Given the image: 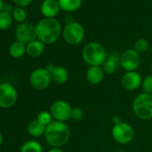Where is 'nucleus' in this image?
Masks as SVG:
<instances>
[{
	"label": "nucleus",
	"instance_id": "19",
	"mask_svg": "<svg viewBox=\"0 0 152 152\" xmlns=\"http://www.w3.org/2000/svg\"><path fill=\"white\" fill-rule=\"evenodd\" d=\"M46 126L40 124L37 119L32 120L28 125V132L33 137H40L45 134Z\"/></svg>",
	"mask_w": 152,
	"mask_h": 152
},
{
	"label": "nucleus",
	"instance_id": "4",
	"mask_svg": "<svg viewBox=\"0 0 152 152\" xmlns=\"http://www.w3.org/2000/svg\"><path fill=\"white\" fill-rule=\"evenodd\" d=\"M132 111L135 116L140 120L152 119V95L148 93L138 94L132 101Z\"/></svg>",
	"mask_w": 152,
	"mask_h": 152
},
{
	"label": "nucleus",
	"instance_id": "12",
	"mask_svg": "<svg viewBox=\"0 0 152 152\" xmlns=\"http://www.w3.org/2000/svg\"><path fill=\"white\" fill-rule=\"evenodd\" d=\"M142 79L141 75L137 71L125 72L122 76L121 84L124 90L134 91L141 86Z\"/></svg>",
	"mask_w": 152,
	"mask_h": 152
},
{
	"label": "nucleus",
	"instance_id": "14",
	"mask_svg": "<svg viewBox=\"0 0 152 152\" xmlns=\"http://www.w3.org/2000/svg\"><path fill=\"white\" fill-rule=\"evenodd\" d=\"M120 58L121 55L117 53H111L107 55L104 64L101 66L105 74L111 75L115 72V71L120 66Z\"/></svg>",
	"mask_w": 152,
	"mask_h": 152
},
{
	"label": "nucleus",
	"instance_id": "1",
	"mask_svg": "<svg viewBox=\"0 0 152 152\" xmlns=\"http://www.w3.org/2000/svg\"><path fill=\"white\" fill-rule=\"evenodd\" d=\"M45 139L53 148H61L67 144L71 137V129L66 123L53 121L46 127Z\"/></svg>",
	"mask_w": 152,
	"mask_h": 152
},
{
	"label": "nucleus",
	"instance_id": "31",
	"mask_svg": "<svg viewBox=\"0 0 152 152\" xmlns=\"http://www.w3.org/2000/svg\"><path fill=\"white\" fill-rule=\"evenodd\" d=\"M112 120H113L114 124H118V123H121V122H122L121 117H120L119 115H114V116H113V118H112Z\"/></svg>",
	"mask_w": 152,
	"mask_h": 152
},
{
	"label": "nucleus",
	"instance_id": "5",
	"mask_svg": "<svg viewBox=\"0 0 152 152\" xmlns=\"http://www.w3.org/2000/svg\"><path fill=\"white\" fill-rule=\"evenodd\" d=\"M62 35L66 43L72 46H77L83 41L85 30L81 23L72 22L65 24L62 31Z\"/></svg>",
	"mask_w": 152,
	"mask_h": 152
},
{
	"label": "nucleus",
	"instance_id": "35",
	"mask_svg": "<svg viewBox=\"0 0 152 152\" xmlns=\"http://www.w3.org/2000/svg\"><path fill=\"white\" fill-rule=\"evenodd\" d=\"M151 71H152V62H151Z\"/></svg>",
	"mask_w": 152,
	"mask_h": 152
},
{
	"label": "nucleus",
	"instance_id": "33",
	"mask_svg": "<svg viewBox=\"0 0 152 152\" xmlns=\"http://www.w3.org/2000/svg\"><path fill=\"white\" fill-rule=\"evenodd\" d=\"M4 5L5 3L3 2V0H0V12L3 11V8H4Z\"/></svg>",
	"mask_w": 152,
	"mask_h": 152
},
{
	"label": "nucleus",
	"instance_id": "29",
	"mask_svg": "<svg viewBox=\"0 0 152 152\" xmlns=\"http://www.w3.org/2000/svg\"><path fill=\"white\" fill-rule=\"evenodd\" d=\"M14 9H15V8H13V7H12V5H11V4H9V3H6V4L4 5L3 11L7 12V13H10V14H11V12L13 13Z\"/></svg>",
	"mask_w": 152,
	"mask_h": 152
},
{
	"label": "nucleus",
	"instance_id": "24",
	"mask_svg": "<svg viewBox=\"0 0 152 152\" xmlns=\"http://www.w3.org/2000/svg\"><path fill=\"white\" fill-rule=\"evenodd\" d=\"M12 16H13V19H15L16 22L22 23H24V21L27 18V12L25 11L24 8L16 7H15L12 13Z\"/></svg>",
	"mask_w": 152,
	"mask_h": 152
},
{
	"label": "nucleus",
	"instance_id": "13",
	"mask_svg": "<svg viewBox=\"0 0 152 152\" xmlns=\"http://www.w3.org/2000/svg\"><path fill=\"white\" fill-rule=\"evenodd\" d=\"M60 10L58 0H43L40 6V12L45 18H55Z\"/></svg>",
	"mask_w": 152,
	"mask_h": 152
},
{
	"label": "nucleus",
	"instance_id": "17",
	"mask_svg": "<svg viewBox=\"0 0 152 152\" xmlns=\"http://www.w3.org/2000/svg\"><path fill=\"white\" fill-rule=\"evenodd\" d=\"M45 50V44L39 39H35L26 45V53L31 58L40 56Z\"/></svg>",
	"mask_w": 152,
	"mask_h": 152
},
{
	"label": "nucleus",
	"instance_id": "9",
	"mask_svg": "<svg viewBox=\"0 0 152 152\" xmlns=\"http://www.w3.org/2000/svg\"><path fill=\"white\" fill-rule=\"evenodd\" d=\"M140 55L134 49L129 48L123 52L120 58V66L125 72L136 71L140 65Z\"/></svg>",
	"mask_w": 152,
	"mask_h": 152
},
{
	"label": "nucleus",
	"instance_id": "16",
	"mask_svg": "<svg viewBox=\"0 0 152 152\" xmlns=\"http://www.w3.org/2000/svg\"><path fill=\"white\" fill-rule=\"evenodd\" d=\"M50 75L52 81L56 84H64L68 81L69 72L66 68L61 65L54 66V68L50 71Z\"/></svg>",
	"mask_w": 152,
	"mask_h": 152
},
{
	"label": "nucleus",
	"instance_id": "30",
	"mask_svg": "<svg viewBox=\"0 0 152 152\" xmlns=\"http://www.w3.org/2000/svg\"><path fill=\"white\" fill-rule=\"evenodd\" d=\"M64 22H66V24H67V23H70L74 22V21H73V15H72L70 13H69V14H67V15L64 16Z\"/></svg>",
	"mask_w": 152,
	"mask_h": 152
},
{
	"label": "nucleus",
	"instance_id": "20",
	"mask_svg": "<svg viewBox=\"0 0 152 152\" xmlns=\"http://www.w3.org/2000/svg\"><path fill=\"white\" fill-rule=\"evenodd\" d=\"M9 53L14 58H21L26 53L25 44L16 40L13 42L9 48Z\"/></svg>",
	"mask_w": 152,
	"mask_h": 152
},
{
	"label": "nucleus",
	"instance_id": "32",
	"mask_svg": "<svg viewBox=\"0 0 152 152\" xmlns=\"http://www.w3.org/2000/svg\"><path fill=\"white\" fill-rule=\"evenodd\" d=\"M48 152H64L61 148H53L48 150Z\"/></svg>",
	"mask_w": 152,
	"mask_h": 152
},
{
	"label": "nucleus",
	"instance_id": "6",
	"mask_svg": "<svg viewBox=\"0 0 152 152\" xmlns=\"http://www.w3.org/2000/svg\"><path fill=\"white\" fill-rule=\"evenodd\" d=\"M111 134L115 142L126 145L132 141L134 138V130L131 124L122 121L121 123L114 124Z\"/></svg>",
	"mask_w": 152,
	"mask_h": 152
},
{
	"label": "nucleus",
	"instance_id": "11",
	"mask_svg": "<svg viewBox=\"0 0 152 152\" xmlns=\"http://www.w3.org/2000/svg\"><path fill=\"white\" fill-rule=\"evenodd\" d=\"M17 92L13 85L8 83L0 84V107L8 108L15 104Z\"/></svg>",
	"mask_w": 152,
	"mask_h": 152
},
{
	"label": "nucleus",
	"instance_id": "7",
	"mask_svg": "<svg viewBox=\"0 0 152 152\" xmlns=\"http://www.w3.org/2000/svg\"><path fill=\"white\" fill-rule=\"evenodd\" d=\"M49 112L55 121L65 123L71 119L72 107L69 102L64 99H57L51 104Z\"/></svg>",
	"mask_w": 152,
	"mask_h": 152
},
{
	"label": "nucleus",
	"instance_id": "3",
	"mask_svg": "<svg viewBox=\"0 0 152 152\" xmlns=\"http://www.w3.org/2000/svg\"><path fill=\"white\" fill-rule=\"evenodd\" d=\"M107 56L105 48L99 42H89L82 50V57L89 66H102Z\"/></svg>",
	"mask_w": 152,
	"mask_h": 152
},
{
	"label": "nucleus",
	"instance_id": "22",
	"mask_svg": "<svg viewBox=\"0 0 152 152\" xmlns=\"http://www.w3.org/2000/svg\"><path fill=\"white\" fill-rule=\"evenodd\" d=\"M13 22V16L10 13L1 11L0 12V30L7 31L8 30Z\"/></svg>",
	"mask_w": 152,
	"mask_h": 152
},
{
	"label": "nucleus",
	"instance_id": "18",
	"mask_svg": "<svg viewBox=\"0 0 152 152\" xmlns=\"http://www.w3.org/2000/svg\"><path fill=\"white\" fill-rule=\"evenodd\" d=\"M60 8L64 12H74L77 11L83 3V0H58Z\"/></svg>",
	"mask_w": 152,
	"mask_h": 152
},
{
	"label": "nucleus",
	"instance_id": "2",
	"mask_svg": "<svg viewBox=\"0 0 152 152\" xmlns=\"http://www.w3.org/2000/svg\"><path fill=\"white\" fill-rule=\"evenodd\" d=\"M37 39L44 44L55 43L62 34L60 23L55 18H44L36 25Z\"/></svg>",
	"mask_w": 152,
	"mask_h": 152
},
{
	"label": "nucleus",
	"instance_id": "15",
	"mask_svg": "<svg viewBox=\"0 0 152 152\" xmlns=\"http://www.w3.org/2000/svg\"><path fill=\"white\" fill-rule=\"evenodd\" d=\"M105 72L101 66H89L86 72V80L93 85L99 84L104 79Z\"/></svg>",
	"mask_w": 152,
	"mask_h": 152
},
{
	"label": "nucleus",
	"instance_id": "26",
	"mask_svg": "<svg viewBox=\"0 0 152 152\" xmlns=\"http://www.w3.org/2000/svg\"><path fill=\"white\" fill-rule=\"evenodd\" d=\"M36 119L40 124H42L43 125H45L46 127L53 122V117H52L50 112H48V111H42V112H40L38 115V116H37Z\"/></svg>",
	"mask_w": 152,
	"mask_h": 152
},
{
	"label": "nucleus",
	"instance_id": "8",
	"mask_svg": "<svg viewBox=\"0 0 152 152\" xmlns=\"http://www.w3.org/2000/svg\"><path fill=\"white\" fill-rule=\"evenodd\" d=\"M51 75L50 72L48 71V69L45 67L38 68L34 70L31 76H30V83L31 85L38 90V91H42L47 89L51 83Z\"/></svg>",
	"mask_w": 152,
	"mask_h": 152
},
{
	"label": "nucleus",
	"instance_id": "25",
	"mask_svg": "<svg viewBox=\"0 0 152 152\" xmlns=\"http://www.w3.org/2000/svg\"><path fill=\"white\" fill-rule=\"evenodd\" d=\"M140 88L142 89L144 93L152 95V74L147 75L146 77L142 79Z\"/></svg>",
	"mask_w": 152,
	"mask_h": 152
},
{
	"label": "nucleus",
	"instance_id": "28",
	"mask_svg": "<svg viewBox=\"0 0 152 152\" xmlns=\"http://www.w3.org/2000/svg\"><path fill=\"white\" fill-rule=\"evenodd\" d=\"M13 1L16 5V7L24 8V7H28L29 5H31L32 0H13Z\"/></svg>",
	"mask_w": 152,
	"mask_h": 152
},
{
	"label": "nucleus",
	"instance_id": "21",
	"mask_svg": "<svg viewBox=\"0 0 152 152\" xmlns=\"http://www.w3.org/2000/svg\"><path fill=\"white\" fill-rule=\"evenodd\" d=\"M21 152H43L42 146L36 140H28L22 145Z\"/></svg>",
	"mask_w": 152,
	"mask_h": 152
},
{
	"label": "nucleus",
	"instance_id": "34",
	"mask_svg": "<svg viewBox=\"0 0 152 152\" xmlns=\"http://www.w3.org/2000/svg\"><path fill=\"white\" fill-rule=\"evenodd\" d=\"M2 143H3V136H2L1 132H0V146L2 145Z\"/></svg>",
	"mask_w": 152,
	"mask_h": 152
},
{
	"label": "nucleus",
	"instance_id": "23",
	"mask_svg": "<svg viewBox=\"0 0 152 152\" xmlns=\"http://www.w3.org/2000/svg\"><path fill=\"white\" fill-rule=\"evenodd\" d=\"M140 55V54H144L146 53L148 48H149V42L148 41V39L140 38L139 39H137L134 43V48H133Z\"/></svg>",
	"mask_w": 152,
	"mask_h": 152
},
{
	"label": "nucleus",
	"instance_id": "10",
	"mask_svg": "<svg viewBox=\"0 0 152 152\" xmlns=\"http://www.w3.org/2000/svg\"><path fill=\"white\" fill-rule=\"evenodd\" d=\"M15 38L23 44H28L37 39L36 25L27 22L20 23L15 28Z\"/></svg>",
	"mask_w": 152,
	"mask_h": 152
},
{
	"label": "nucleus",
	"instance_id": "27",
	"mask_svg": "<svg viewBox=\"0 0 152 152\" xmlns=\"http://www.w3.org/2000/svg\"><path fill=\"white\" fill-rule=\"evenodd\" d=\"M84 116V112L82 108L80 107H73L72 112V116L71 119L75 121V122H79L82 121Z\"/></svg>",
	"mask_w": 152,
	"mask_h": 152
}]
</instances>
